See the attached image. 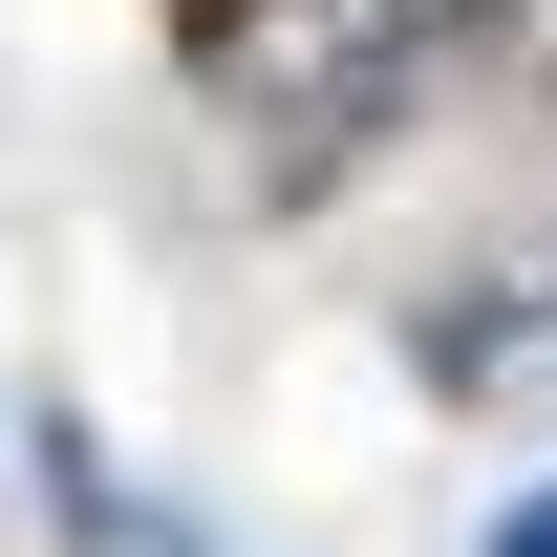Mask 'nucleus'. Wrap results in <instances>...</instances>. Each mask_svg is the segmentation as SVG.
<instances>
[{
  "mask_svg": "<svg viewBox=\"0 0 557 557\" xmlns=\"http://www.w3.org/2000/svg\"><path fill=\"white\" fill-rule=\"evenodd\" d=\"M493 557H557V493H536V515H515V536H493Z\"/></svg>",
  "mask_w": 557,
  "mask_h": 557,
  "instance_id": "2",
  "label": "nucleus"
},
{
  "mask_svg": "<svg viewBox=\"0 0 557 557\" xmlns=\"http://www.w3.org/2000/svg\"><path fill=\"white\" fill-rule=\"evenodd\" d=\"M429 22H450V0H194V65H214V108H258L278 150H344L364 108L429 65Z\"/></svg>",
  "mask_w": 557,
  "mask_h": 557,
  "instance_id": "1",
  "label": "nucleus"
}]
</instances>
